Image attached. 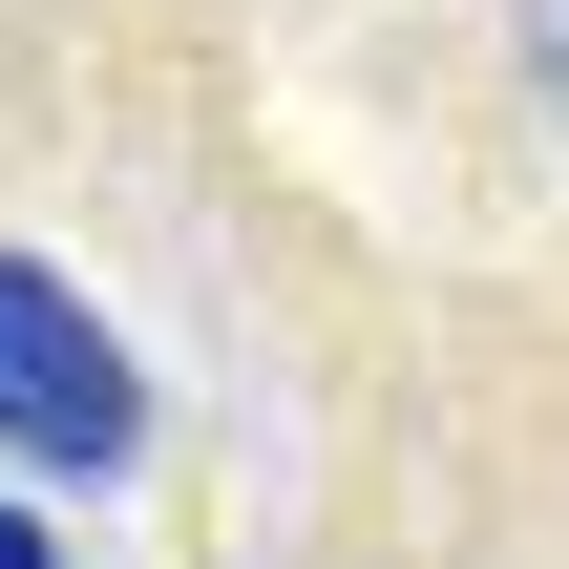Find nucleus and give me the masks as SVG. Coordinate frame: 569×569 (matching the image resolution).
Segmentation results:
<instances>
[{
    "instance_id": "1",
    "label": "nucleus",
    "mask_w": 569,
    "mask_h": 569,
    "mask_svg": "<svg viewBox=\"0 0 569 569\" xmlns=\"http://www.w3.org/2000/svg\"><path fill=\"white\" fill-rule=\"evenodd\" d=\"M0 443H42V465H127V443H148V380H127L106 317H84L63 274H21V253H0Z\"/></svg>"
},
{
    "instance_id": "3",
    "label": "nucleus",
    "mask_w": 569,
    "mask_h": 569,
    "mask_svg": "<svg viewBox=\"0 0 569 569\" xmlns=\"http://www.w3.org/2000/svg\"><path fill=\"white\" fill-rule=\"evenodd\" d=\"M0 569H63V549H42V507H0Z\"/></svg>"
},
{
    "instance_id": "2",
    "label": "nucleus",
    "mask_w": 569,
    "mask_h": 569,
    "mask_svg": "<svg viewBox=\"0 0 569 569\" xmlns=\"http://www.w3.org/2000/svg\"><path fill=\"white\" fill-rule=\"evenodd\" d=\"M528 84H549V106H569V0H528Z\"/></svg>"
}]
</instances>
